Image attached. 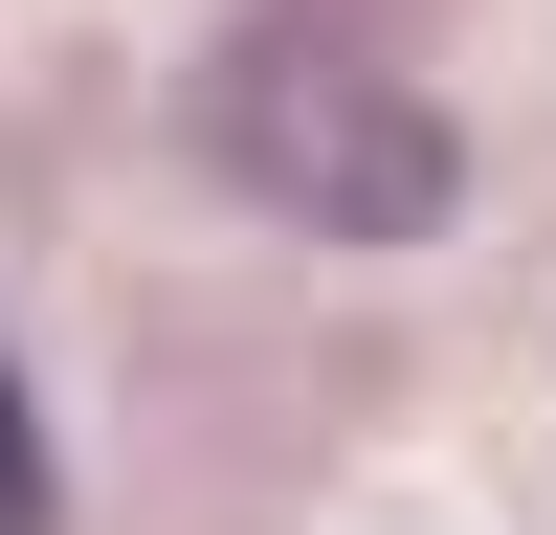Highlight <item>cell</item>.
Returning a JSON list of instances; mask_svg holds the SVG:
<instances>
[{"instance_id":"7a4b0ae2","label":"cell","mask_w":556,"mask_h":535,"mask_svg":"<svg viewBox=\"0 0 556 535\" xmlns=\"http://www.w3.org/2000/svg\"><path fill=\"white\" fill-rule=\"evenodd\" d=\"M0 535H45V424H23V357H0Z\"/></svg>"},{"instance_id":"6da1fadb","label":"cell","mask_w":556,"mask_h":535,"mask_svg":"<svg viewBox=\"0 0 556 535\" xmlns=\"http://www.w3.org/2000/svg\"><path fill=\"white\" fill-rule=\"evenodd\" d=\"M201 157H245V201L334 223V246H424V223L468 201L445 112L379 89V67H334V45H223L201 67Z\"/></svg>"}]
</instances>
